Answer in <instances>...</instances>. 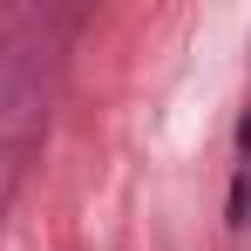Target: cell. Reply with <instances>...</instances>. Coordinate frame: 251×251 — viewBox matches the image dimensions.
<instances>
[{
	"instance_id": "6da1fadb",
	"label": "cell",
	"mask_w": 251,
	"mask_h": 251,
	"mask_svg": "<svg viewBox=\"0 0 251 251\" xmlns=\"http://www.w3.org/2000/svg\"><path fill=\"white\" fill-rule=\"evenodd\" d=\"M231 224H251V156L238 163V190H231Z\"/></svg>"
}]
</instances>
